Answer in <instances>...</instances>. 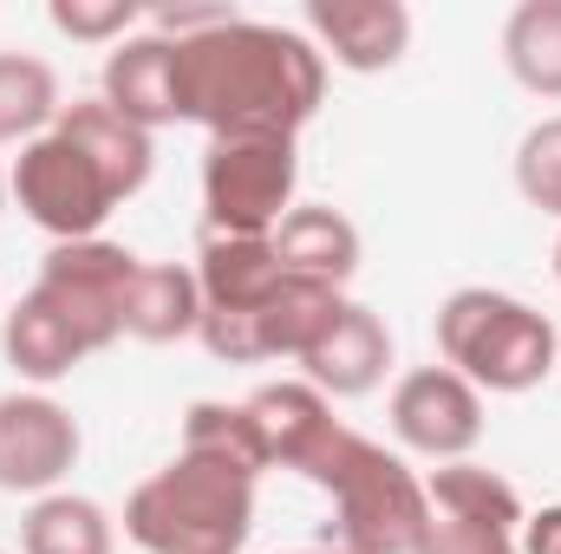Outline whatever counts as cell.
Listing matches in <instances>:
<instances>
[{"label":"cell","mask_w":561,"mask_h":554,"mask_svg":"<svg viewBox=\"0 0 561 554\" xmlns=\"http://www.w3.org/2000/svg\"><path fill=\"white\" fill-rule=\"evenodd\" d=\"M183 450L222 457V463H236V470H249V476L268 470L249 412H242V405H222V399H196V405H190V417H183Z\"/></svg>","instance_id":"cell-23"},{"label":"cell","mask_w":561,"mask_h":554,"mask_svg":"<svg viewBox=\"0 0 561 554\" xmlns=\"http://www.w3.org/2000/svg\"><path fill=\"white\" fill-rule=\"evenodd\" d=\"M79 450H85L79 417L59 399H46V392H7L0 399V489L39 503L72 476Z\"/></svg>","instance_id":"cell-10"},{"label":"cell","mask_w":561,"mask_h":554,"mask_svg":"<svg viewBox=\"0 0 561 554\" xmlns=\"http://www.w3.org/2000/svg\"><path fill=\"white\" fill-rule=\"evenodd\" d=\"M118 118H131L138 131H163V125H183V105H176V39L163 33H131L105 53V92H99Z\"/></svg>","instance_id":"cell-13"},{"label":"cell","mask_w":561,"mask_h":554,"mask_svg":"<svg viewBox=\"0 0 561 554\" xmlns=\"http://www.w3.org/2000/svg\"><path fill=\"white\" fill-rule=\"evenodd\" d=\"M66 112L59 72L39 53H0V143L46 138Z\"/></svg>","instance_id":"cell-21"},{"label":"cell","mask_w":561,"mask_h":554,"mask_svg":"<svg viewBox=\"0 0 561 554\" xmlns=\"http://www.w3.org/2000/svg\"><path fill=\"white\" fill-rule=\"evenodd\" d=\"M516 554H561V503H549L542 516H523V542Z\"/></svg>","instance_id":"cell-26"},{"label":"cell","mask_w":561,"mask_h":554,"mask_svg":"<svg viewBox=\"0 0 561 554\" xmlns=\"http://www.w3.org/2000/svg\"><path fill=\"white\" fill-rule=\"evenodd\" d=\"M280 262L268 235H203L196 249V287H203V313H255L262 300H275Z\"/></svg>","instance_id":"cell-16"},{"label":"cell","mask_w":561,"mask_h":554,"mask_svg":"<svg viewBox=\"0 0 561 554\" xmlns=\"http://www.w3.org/2000/svg\"><path fill=\"white\" fill-rule=\"evenodd\" d=\"M386 366H392V326L359 300H346L327 320V333L300 353V379L327 399H366L386 379Z\"/></svg>","instance_id":"cell-12"},{"label":"cell","mask_w":561,"mask_h":554,"mask_svg":"<svg viewBox=\"0 0 561 554\" xmlns=\"http://www.w3.org/2000/svg\"><path fill=\"white\" fill-rule=\"evenodd\" d=\"M242 412H249L255 437H262L268 470H294V476H300V463L320 450V437L340 424V417H333V399H327V392H313L307 379L255 385V392L242 399Z\"/></svg>","instance_id":"cell-14"},{"label":"cell","mask_w":561,"mask_h":554,"mask_svg":"<svg viewBox=\"0 0 561 554\" xmlns=\"http://www.w3.org/2000/svg\"><path fill=\"white\" fill-rule=\"evenodd\" d=\"M424 535L412 554H516V529H523V496L510 476L483 470V463H437L424 483Z\"/></svg>","instance_id":"cell-7"},{"label":"cell","mask_w":561,"mask_h":554,"mask_svg":"<svg viewBox=\"0 0 561 554\" xmlns=\"http://www.w3.org/2000/svg\"><path fill=\"white\" fill-rule=\"evenodd\" d=\"M437 353L457 379H470L477 392H536L561 359V333L549 313H536L516 293L496 287H457L437 307Z\"/></svg>","instance_id":"cell-4"},{"label":"cell","mask_w":561,"mask_h":554,"mask_svg":"<svg viewBox=\"0 0 561 554\" xmlns=\"http://www.w3.org/2000/svg\"><path fill=\"white\" fill-rule=\"evenodd\" d=\"M516 189H523L529 209L561 222V118H542V125L523 131V143H516Z\"/></svg>","instance_id":"cell-24"},{"label":"cell","mask_w":561,"mask_h":554,"mask_svg":"<svg viewBox=\"0 0 561 554\" xmlns=\"http://www.w3.org/2000/svg\"><path fill=\"white\" fill-rule=\"evenodd\" d=\"M294 138H209L203 150V235H275L294 209Z\"/></svg>","instance_id":"cell-6"},{"label":"cell","mask_w":561,"mask_h":554,"mask_svg":"<svg viewBox=\"0 0 561 554\" xmlns=\"http://www.w3.org/2000/svg\"><path fill=\"white\" fill-rule=\"evenodd\" d=\"M268 242H275L280 275H294V280L346 287L359 275V229L340 209H327V203H294Z\"/></svg>","instance_id":"cell-15"},{"label":"cell","mask_w":561,"mask_h":554,"mask_svg":"<svg viewBox=\"0 0 561 554\" xmlns=\"http://www.w3.org/2000/svg\"><path fill=\"white\" fill-rule=\"evenodd\" d=\"M249 535L255 476L203 450H176L125 503V542H138L144 554H242Z\"/></svg>","instance_id":"cell-3"},{"label":"cell","mask_w":561,"mask_h":554,"mask_svg":"<svg viewBox=\"0 0 561 554\" xmlns=\"http://www.w3.org/2000/svg\"><path fill=\"white\" fill-rule=\"evenodd\" d=\"M307 39L340 72H392L412 53L405 0H307Z\"/></svg>","instance_id":"cell-11"},{"label":"cell","mask_w":561,"mask_h":554,"mask_svg":"<svg viewBox=\"0 0 561 554\" xmlns=\"http://www.w3.org/2000/svg\"><path fill=\"white\" fill-rule=\"evenodd\" d=\"M112 549H118L112 516L92 496H72V489L39 496L20 522V554H112Z\"/></svg>","instance_id":"cell-20"},{"label":"cell","mask_w":561,"mask_h":554,"mask_svg":"<svg viewBox=\"0 0 561 554\" xmlns=\"http://www.w3.org/2000/svg\"><path fill=\"white\" fill-rule=\"evenodd\" d=\"M0 203H7V176H0Z\"/></svg>","instance_id":"cell-29"},{"label":"cell","mask_w":561,"mask_h":554,"mask_svg":"<svg viewBox=\"0 0 561 554\" xmlns=\"http://www.w3.org/2000/svg\"><path fill=\"white\" fill-rule=\"evenodd\" d=\"M392 437L431 463H463L483 443V392L450 366H419L392 385Z\"/></svg>","instance_id":"cell-9"},{"label":"cell","mask_w":561,"mask_h":554,"mask_svg":"<svg viewBox=\"0 0 561 554\" xmlns=\"http://www.w3.org/2000/svg\"><path fill=\"white\" fill-rule=\"evenodd\" d=\"M176 105L209 138H300L327 105V59L300 26L229 13L176 39Z\"/></svg>","instance_id":"cell-1"},{"label":"cell","mask_w":561,"mask_h":554,"mask_svg":"<svg viewBox=\"0 0 561 554\" xmlns=\"http://www.w3.org/2000/svg\"><path fill=\"white\" fill-rule=\"evenodd\" d=\"M0 346H7V366L20 372V379H33V385H59L72 366H85L92 353H85V339L72 333V320L46 300V293H20V307H7V320H0Z\"/></svg>","instance_id":"cell-17"},{"label":"cell","mask_w":561,"mask_h":554,"mask_svg":"<svg viewBox=\"0 0 561 554\" xmlns=\"http://www.w3.org/2000/svg\"><path fill=\"white\" fill-rule=\"evenodd\" d=\"M46 20H53L66 39H79V46H118V39H131L138 7H131V0H53Z\"/></svg>","instance_id":"cell-25"},{"label":"cell","mask_w":561,"mask_h":554,"mask_svg":"<svg viewBox=\"0 0 561 554\" xmlns=\"http://www.w3.org/2000/svg\"><path fill=\"white\" fill-rule=\"evenodd\" d=\"M131 275H138V255L92 235V242H53V255L39 262V280L33 293H46L72 333L85 339V353H112L125 339V293H131Z\"/></svg>","instance_id":"cell-8"},{"label":"cell","mask_w":561,"mask_h":554,"mask_svg":"<svg viewBox=\"0 0 561 554\" xmlns=\"http://www.w3.org/2000/svg\"><path fill=\"white\" fill-rule=\"evenodd\" d=\"M556 280H561V242H556Z\"/></svg>","instance_id":"cell-28"},{"label":"cell","mask_w":561,"mask_h":554,"mask_svg":"<svg viewBox=\"0 0 561 554\" xmlns=\"http://www.w3.org/2000/svg\"><path fill=\"white\" fill-rule=\"evenodd\" d=\"M300 476L313 489H327L333 522H327V549L340 554H412L424 535V476L386 443L359 437L353 424H333L320 437V450L300 463Z\"/></svg>","instance_id":"cell-2"},{"label":"cell","mask_w":561,"mask_h":554,"mask_svg":"<svg viewBox=\"0 0 561 554\" xmlns=\"http://www.w3.org/2000/svg\"><path fill=\"white\" fill-rule=\"evenodd\" d=\"M53 131H66L79 150H92V163L125 189V203L138 196L144 183H150V170H157V143H150V131H138L131 118H118L105 99H72V105L59 112Z\"/></svg>","instance_id":"cell-18"},{"label":"cell","mask_w":561,"mask_h":554,"mask_svg":"<svg viewBox=\"0 0 561 554\" xmlns=\"http://www.w3.org/2000/svg\"><path fill=\"white\" fill-rule=\"evenodd\" d=\"M294 554H340V549H294Z\"/></svg>","instance_id":"cell-27"},{"label":"cell","mask_w":561,"mask_h":554,"mask_svg":"<svg viewBox=\"0 0 561 554\" xmlns=\"http://www.w3.org/2000/svg\"><path fill=\"white\" fill-rule=\"evenodd\" d=\"M503 66L523 92L561 99V0H523L503 20Z\"/></svg>","instance_id":"cell-22"},{"label":"cell","mask_w":561,"mask_h":554,"mask_svg":"<svg viewBox=\"0 0 561 554\" xmlns=\"http://www.w3.org/2000/svg\"><path fill=\"white\" fill-rule=\"evenodd\" d=\"M196 326H203V287H196V268L138 262L131 293H125V339L170 346V339H190Z\"/></svg>","instance_id":"cell-19"},{"label":"cell","mask_w":561,"mask_h":554,"mask_svg":"<svg viewBox=\"0 0 561 554\" xmlns=\"http://www.w3.org/2000/svg\"><path fill=\"white\" fill-rule=\"evenodd\" d=\"M7 196L53 242H92L112 222V209L125 203V189L92 163V150H79L66 131H46V138L20 143V157L7 170Z\"/></svg>","instance_id":"cell-5"}]
</instances>
